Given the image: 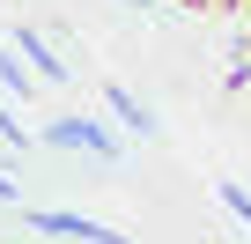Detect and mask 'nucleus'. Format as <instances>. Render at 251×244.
Returning <instances> with one entry per match:
<instances>
[{
	"label": "nucleus",
	"instance_id": "f257e3e1",
	"mask_svg": "<svg viewBox=\"0 0 251 244\" xmlns=\"http://www.w3.org/2000/svg\"><path fill=\"white\" fill-rule=\"evenodd\" d=\"M23 222H30V229H45V237H74V244H133V237H118L111 222H89V215H59V207H30Z\"/></svg>",
	"mask_w": 251,
	"mask_h": 244
},
{
	"label": "nucleus",
	"instance_id": "f03ea898",
	"mask_svg": "<svg viewBox=\"0 0 251 244\" xmlns=\"http://www.w3.org/2000/svg\"><path fill=\"white\" fill-rule=\"evenodd\" d=\"M37 141H45V148H89V156H103V163L118 156V141L96 126V118H52V126H45Z\"/></svg>",
	"mask_w": 251,
	"mask_h": 244
},
{
	"label": "nucleus",
	"instance_id": "7ed1b4c3",
	"mask_svg": "<svg viewBox=\"0 0 251 244\" xmlns=\"http://www.w3.org/2000/svg\"><path fill=\"white\" fill-rule=\"evenodd\" d=\"M15 59H30V74H37V81H52V89H59V81H74V67H67L37 30H15Z\"/></svg>",
	"mask_w": 251,
	"mask_h": 244
},
{
	"label": "nucleus",
	"instance_id": "20e7f679",
	"mask_svg": "<svg viewBox=\"0 0 251 244\" xmlns=\"http://www.w3.org/2000/svg\"><path fill=\"white\" fill-rule=\"evenodd\" d=\"M103 104H111V111L126 118V134H141V141H155V134H163V118H155L148 104H133V96H126V89H118V81L103 89Z\"/></svg>",
	"mask_w": 251,
	"mask_h": 244
},
{
	"label": "nucleus",
	"instance_id": "39448f33",
	"mask_svg": "<svg viewBox=\"0 0 251 244\" xmlns=\"http://www.w3.org/2000/svg\"><path fill=\"white\" fill-rule=\"evenodd\" d=\"M0 81H8L15 96H30V81H37V74H30V67L15 59V45H0Z\"/></svg>",
	"mask_w": 251,
	"mask_h": 244
},
{
	"label": "nucleus",
	"instance_id": "423d86ee",
	"mask_svg": "<svg viewBox=\"0 0 251 244\" xmlns=\"http://www.w3.org/2000/svg\"><path fill=\"white\" fill-rule=\"evenodd\" d=\"M222 207H229V215H244V229H251V192H244V185H222Z\"/></svg>",
	"mask_w": 251,
	"mask_h": 244
},
{
	"label": "nucleus",
	"instance_id": "0eeeda50",
	"mask_svg": "<svg viewBox=\"0 0 251 244\" xmlns=\"http://www.w3.org/2000/svg\"><path fill=\"white\" fill-rule=\"evenodd\" d=\"M0 200H8V207H23V192H15V178H0Z\"/></svg>",
	"mask_w": 251,
	"mask_h": 244
}]
</instances>
